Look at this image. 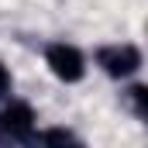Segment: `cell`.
<instances>
[{
    "instance_id": "6da1fadb",
    "label": "cell",
    "mask_w": 148,
    "mask_h": 148,
    "mask_svg": "<svg viewBox=\"0 0 148 148\" xmlns=\"http://www.w3.org/2000/svg\"><path fill=\"white\" fill-rule=\"evenodd\" d=\"M45 62H48L52 76L62 79V83H79V79L86 76V59H83V52H79L76 45H66V41L48 45V48H45Z\"/></svg>"
},
{
    "instance_id": "7a4b0ae2",
    "label": "cell",
    "mask_w": 148,
    "mask_h": 148,
    "mask_svg": "<svg viewBox=\"0 0 148 148\" xmlns=\"http://www.w3.org/2000/svg\"><path fill=\"white\" fill-rule=\"evenodd\" d=\"M97 66L110 79H131L141 69V52L134 45H103L97 52Z\"/></svg>"
},
{
    "instance_id": "3957f363",
    "label": "cell",
    "mask_w": 148,
    "mask_h": 148,
    "mask_svg": "<svg viewBox=\"0 0 148 148\" xmlns=\"http://www.w3.org/2000/svg\"><path fill=\"white\" fill-rule=\"evenodd\" d=\"M0 134L10 138V141H31V134H35V110L28 103H21V100L7 103L0 110Z\"/></svg>"
},
{
    "instance_id": "277c9868",
    "label": "cell",
    "mask_w": 148,
    "mask_h": 148,
    "mask_svg": "<svg viewBox=\"0 0 148 148\" xmlns=\"http://www.w3.org/2000/svg\"><path fill=\"white\" fill-rule=\"evenodd\" d=\"M31 141H41V145H79V138H76L73 131H66V127L38 131V134H31Z\"/></svg>"
},
{
    "instance_id": "5b68a950",
    "label": "cell",
    "mask_w": 148,
    "mask_h": 148,
    "mask_svg": "<svg viewBox=\"0 0 148 148\" xmlns=\"http://www.w3.org/2000/svg\"><path fill=\"white\" fill-rule=\"evenodd\" d=\"M127 97H131L134 114L145 121V117H148V86H131V90H127Z\"/></svg>"
},
{
    "instance_id": "8992f818",
    "label": "cell",
    "mask_w": 148,
    "mask_h": 148,
    "mask_svg": "<svg viewBox=\"0 0 148 148\" xmlns=\"http://www.w3.org/2000/svg\"><path fill=\"white\" fill-rule=\"evenodd\" d=\"M7 90H10V69H7V66L0 62V97H3Z\"/></svg>"
}]
</instances>
